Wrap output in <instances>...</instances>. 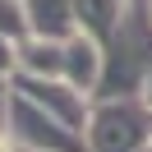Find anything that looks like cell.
<instances>
[{"mask_svg":"<svg viewBox=\"0 0 152 152\" xmlns=\"http://www.w3.org/2000/svg\"><path fill=\"white\" fill-rule=\"evenodd\" d=\"M0 32H19V10H14V0H0Z\"/></svg>","mask_w":152,"mask_h":152,"instance_id":"1","label":"cell"}]
</instances>
